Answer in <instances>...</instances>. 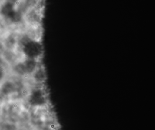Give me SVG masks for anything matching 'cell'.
Returning a JSON list of instances; mask_svg holds the SVG:
<instances>
[{"label":"cell","mask_w":155,"mask_h":130,"mask_svg":"<svg viewBox=\"0 0 155 130\" xmlns=\"http://www.w3.org/2000/svg\"><path fill=\"white\" fill-rule=\"evenodd\" d=\"M20 52L24 59L39 61L43 54V47L41 40H30L20 47Z\"/></svg>","instance_id":"cell-1"},{"label":"cell","mask_w":155,"mask_h":130,"mask_svg":"<svg viewBox=\"0 0 155 130\" xmlns=\"http://www.w3.org/2000/svg\"><path fill=\"white\" fill-rule=\"evenodd\" d=\"M16 1H6L0 4V17L3 20L8 19L16 10L17 7Z\"/></svg>","instance_id":"cell-2"},{"label":"cell","mask_w":155,"mask_h":130,"mask_svg":"<svg viewBox=\"0 0 155 130\" xmlns=\"http://www.w3.org/2000/svg\"><path fill=\"white\" fill-rule=\"evenodd\" d=\"M19 37L14 32L9 33L2 41L6 49L17 51Z\"/></svg>","instance_id":"cell-3"},{"label":"cell","mask_w":155,"mask_h":130,"mask_svg":"<svg viewBox=\"0 0 155 130\" xmlns=\"http://www.w3.org/2000/svg\"><path fill=\"white\" fill-rule=\"evenodd\" d=\"M5 63L9 64L14 65L19 61L18 54L16 51L5 49L1 55Z\"/></svg>","instance_id":"cell-4"},{"label":"cell","mask_w":155,"mask_h":130,"mask_svg":"<svg viewBox=\"0 0 155 130\" xmlns=\"http://www.w3.org/2000/svg\"><path fill=\"white\" fill-rule=\"evenodd\" d=\"M24 63V65L26 68L27 73L29 75H32L38 66L39 65L38 60L34 59H24L22 60Z\"/></svg>","instance_id":"cell-5"}]
</instances>
